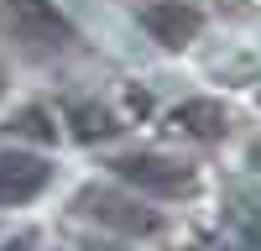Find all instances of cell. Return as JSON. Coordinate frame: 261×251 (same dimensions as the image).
Returning a JSON list of instances; mask_svg holds the SVG:
<instances>
[{
  "label": "cell",
  "mask_w": 261,
  "mask_h": 251,
  "mask_svg": "<svg viewBox=\"0 0 261 251\" xmlns=\"http://www.w3.org/2000/svg\"><path fill=\"white\" fill-rule=\"evenodd\" d=\"M73 209H79V215H89L94 225L120 230V236H157V230H162V215H157V209H146L141 199L120 194V188H110V183H89V188H79Z\"/></svg>",
  "instance_id": "6da1fadb"
},
{
  "label": "cell",
  "mask_w": 261,
  "mask_h": 251,
  "mask_svg": "<svg viewBox=\"0 0 261 251\" xmlns=\"http://www.w3.org/2000/svg\"><path fill=\"white\" fill-rule=\"evenodd\" d=\"M110 167H115L120 183L146 188V194H157V199L193 194V183H199V173H193L183 157H167V152H120Z\"/></svg>",
  "instance_id": "7a4b0ae2"
},
{
  "label": "cell",
  "mask_w": 261,
  "mask_h": 251,
  "mask_svg": "<svg viewBox=\"0 0 261 251\" xmlns=\"http://www.w3.org/2000/svg\"><path fill=\"white\" fill-rule=\"evenodd\" d=\"M47 183H53V162L47 157L0 146V204H32Z\"/></svg>",
  "instance_id": "3957f363"
},
{
  "label": "cell",
  "mask_w": 261,
  "mask_h": 251,
  "mask_svg": "<svg viewBox=\"0 0 261 251\" xmlns=\"http://www.w3.org/2000/svg\"><path fill=\"white\" fill-rule=\"evenodd\" d=\"M141 27L157 37L162 47H188V42L199 37L204 16H199V6H188V0H151L141 11Z\"/></svg>",
  "instance_id": "277c9868"
},
{
  "label": "cell",
  "mask_w": 261,
  "mask_h": 251,
  "mask_svg": "<svg viewBox=\"0 0 261 251\" xmlns=\"http://www.w3.org/2000/svg\"><path fill=\"white\" fill-rule=\"evenodd\" d=\"M225 220H230V236L241 251H261V194H251L246 183H235L225 194Z\"/></svg>",
  "instance_id": "5b68a950"
},
{
  "label": "cell",
  "mask_w": 261,
  "mask_h": 251,
  "mask_svg": "<svg viewBox=\"0 0 261 251\" xmlns=\"http://www.w3.org/2000/svg\"><path fill=\"white\" fill-rule=\"evenodd\" d=\"M172 126L188 131V136H199V141H220L230 131V115H225L220 99H183L178 110H172Z\"/></svg>",
  "instance_id": "8992f818"
},
{
  "label": "cell",
  "mask_w": 261,
  "mask_h": 251,
  "mask_svg": "<svg viewBox=\"0 0 261 251\" xmlns=\"http://www.w3.org/2000/svg\"><path fill=\"white\" fill-rule=\"evenodd\" d=\"M68 126H73L79 141H105V136L120 131V120L105 110L99 99H68Z\"/></svg>",
  "instance_id": "52a82bcc"
},
{
  "label": "cell",
  "mask_w": 261,
  "mask_h": 251,
  "mask_svg": "<svg viewBox=\"0 0 261 251\" xmlns=\"http://www.w3.org/2000/svg\"><path fill=\"white\" fill-rule=\"evenodd\" d=\"M6 131H11V136H27V141H58V126H53V115L42 110V105L16 110V115L6 120Z\"/></svg>",
  "instance_id": "ba28073f"
},
{
  "label": "cell",
  "mask_w": 261,
  "mask_h": 251,
  "mask_svg": "<svg viewBox=\"0 0 261 251\" xmlns=\"http://www.w3.org/2000/svg\"><path fill=\"white\" fill-rule=\"evenodd\" d=\"M16 16L27 21L32 32H42V37H68V21H63L47 0H16Z\"/></svg>",
  "instance_id": "9c48e42d"
},
{
  "label": "cell",
  "mask_w": 261,
  "mask_h": 251,
  "mask_svg": "<svg viewBox=\"0 0 261 251\" xmlns=\"http://www.w3.org/2000/svg\"><path fill=\"white\" fill-rule=\"evenodd\" d=\"M246 162H251V167H256V173H261V136H256V141L246 146Z\"/></svg>",
  "instance_id": "30bf717a"
},
{
  "label": "cell",
  "mask_w": 261,
  "mask_h": 251,
  "mask_svg": "<svg viewBox=\"0 0 261 251\" xmlns=\"http://www.w3.org/2000/svg\"><path fill=\"white\" fill-rule=\"evenodd\" d=\"M6 251H32V236H16V241H11Z\"/></svg>",
  "instance_id": "8fae6325"
},
{
  "label": "cell",
  "mask_w": 261,
  "mask_h": 251,
  "mask_svg": "<svg viewBox=\"0 0 261 251\" xmlns=\"http://www.w3.org/2000/svg\"><path fill=\"white\" fill-rule=\"evenodd\" d=\"M84 251H120V246H110V241H89Z\"/></svg>",
  "instance_id": "7c38bea8"
},
{
  "label": "cell",
  "mask_w": 261,
  "mask_h": 251,
  "mask_svg": "<svg viewBox=\"0 0 261 251\" xmlns=\"http://www.w3.org/2000/svg\"><path fill=\"white\" fill-rule=\"evenodd\" d=\"M0 94H6V68H0Z\"/></svg>",
  "instance_id": "4fadbf2b"
},
{
  "label": "cell",
  "mask_w": 261,
  "mask_h": 251,
  "mask_svg": "<svg viewBox=\"0 0 261 251\" xmlns=\"http://www.w3.org/2000/svg\"><path fill=\"white\" fill-rule=\"evenodd\" d=\"M188 251H204V246H188Z\"/></svg>",
  "instance_id": "5bb4252c"
}]
</instances>
